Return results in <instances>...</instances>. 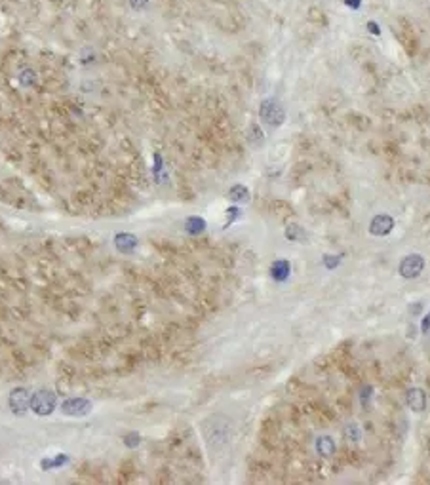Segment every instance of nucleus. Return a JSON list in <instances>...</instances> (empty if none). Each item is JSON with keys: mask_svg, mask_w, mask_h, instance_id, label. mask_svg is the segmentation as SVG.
Listing matches in <instances>:
<instances>
[{"mask_svg": "<svg viewBox=\"0 0 430 485\" xmlns=\"http://www.w3.org/2000/svg\"><path fill=\"white\" fill-rule=\"evenodd\" d=\"M234 432L232 421L225 415H211L202 423V436L211 453H221L230 443Z\"/></svg>", "mask_w": 430, "mask_h": 485, "instance_id": "obj_1", "label": "nucleus"}, {"mask_svg": "<svg viewBox=\"0 0 430 485\" xmlns=\"http://www.w3.org/2000/svg\"><path fill=\"white\" fill-rule=\"evenodd\" d=\"M422 268H424V257L421 253H409V255H406L400 261L398 272L402 278L413 280V278H417L422 272Z\"/></svg>", "mask_w": 430, "mask_h": 485, "instance_id": "obj_2", "label": "nucleus"}, {"mask_svg": "<svg viewBox=\"0 0 430 485\" xmlns=\"http://www.w3.org/2000/svg\"><path fill=\"white\" fill-rule=\"evenodd\" d=\"M261 118L265 120L266 124L280 126L282 122H284V118H286V112H284L280 103L268 99V101H265L261 105Z\"/></svg>", "mask_w": 430, "mask_h": 485, "instance_id": "obj_3", "label": "nucleus"}, {"mask_svg": "<svg viewBox=\"0 0 430 485\" xmlns=\"http://www.w3.org/2000/svg\"><path fill=\"white\" fill-rule=\"evenodd\" d=\"M406 403L411 411L422 413L426 409V392L422 388H409L406 392Z\"/></svg>", "mask_w": 430, "mask_h": 485, "instance_id": "obj_4", "label": "nucleus"}, {"mask_svg": "<svg viewBox=\"0 0 430 485\" xmlns=\"http://www.w3.org/2000/svg\"><path fill=\"white\" fill-rule=\"evenodd\" d=\"M394 228V221L388 215H377L369 223V232L375 236H386Z\"/></svg>", "mask_w": 430, "mask_h": 485, "instance_id": "obj_5", "label": "nucleus"}, {"mask_svg": "<svg viewBox=\"0 0 430 485\" xmlns=\"http://www.w3.org/2000/svg\"><path fill=\"white\" fill-rule=\"evenodd\" d=\"M316 451H318V455L324 457V459L333 457V455H335V441H333V438L328 436V434L318 436V438H316Z\"/></svg>", "mask_w": 430, "mask_h": 485, "instance_id": "obj_6", "label": "nucleus"}, {"mask_svg": "<svg viewBox=\"0 0 430 485\" xmlns=\"http://www.w3.org/2000/svg\"><path fill=\"white\" fill-rule=\"evenodd\" d=\"M270 272H272V276L276 278V280H286L291 272V266L286 259H280V261H276V263L272 265Z\"/></svg>", "mask_w": 430, "mask_h": 485, "instance_id": "obj_7", "label": "nucleus"}, {"mask_svg": "<svg viewBox=\"0 0 430 485\" xmlns=\"http://www.w3.org/2000/svg\"><path fill=\"white\" fill-rule=\"evenodd\" d=\"M344 438L348 439L350 443L360 441L362 432H360V428H358V424H356V423H348V424H346V426H344Z\"/></svg>", "mask_w": 430, "mask_h": 485, "instance_id": "obj_8", "label": "nucleus"}, {"mask_svg": "<svg viewBox=\"0 0 430 485\" xmlns=\"http://www.w3.org/2000/svg\"><path fill=\"white\" fill-rule=\"evenodd\" d=\"M286 236H288L290 240H295V242H305L306 240V232L301 227H297V225H291V227L288 228Z\"/></svg>", "mask_w": 430, "mask_h": 485, "instance_id": "obj_9", "label": "nucleus"}, {"mask_svg": "<svg viewBox=\"0 0 430 485\" xmlns=\"http://www.w3.org/2000/svg\"><path fill=\"white\" fill-rule=\"evenodd\" d=\"M230 196L232 200H248V190L244 187H234L230 190Z\"/></svg>", "mask_w": 430, "mask_h": 485, "instance_id": "obj_10", "label": "nucleus"}, {"mask_svg": "<svg viewBox=\"0 0 430 485\" xmlns=\"http://www.w3.org/2000/svg\"><path fill=\"white\" fill-rule=\"evenodd\" d=\"M341 263V259L339 257H335V255H326L324 257V265L326 266H329V268H333V266H337Z\"/></svg>", "mask_w": 430, "mask_h": 485, "instance_id": "obj_11", "label": "nucleus"}, {"mask_svg": "<svg viewBox=\"0 0 430 485\" xmlns=\"http://www.w3.org/2000/svg\"><path fill=\"white\" fill-rule=\"evenodd\" d=\"M421 331L422 333H428L430 331V312L422 318V324H421Z\"/></svg>", "mask_w": 430, "mask_h": 485, "instance_id": "obj_12", "label": "nucleus"}, {"mask_svg": "<svg viewBox=\"0 0 430 485\" xmlns=\"http://www.w3.org/2000/svg\"><path fill=\"white\" fill-rule=\"evenodd\" d=\"M369 392H371V386H366L364 388V392H362V396H360V399H362V403L366 406L368 403V398H369Z\"/></svg>", "mask_w": 430, "mask_h": 485, "instance_id": "obj_13", "label": "nucleus"}, {"mask_svg": "<svg viewBox=\"0 0 430 485\" xmlns=\"http://www.w3.org/2000/svg\"><path fill=\"white\" fill-rule=\"evenodd\" d=\"M421 312V303H417V306H411V314Z\"/></svg>", "mask_w": 430, "mask_h": 485, "instance_id": "obj_14", "label": "nucleus"}]
</instances>
